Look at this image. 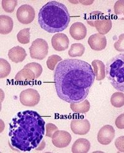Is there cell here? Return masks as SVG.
Wrapping results in <instances>:
<instances>
[{
	"instance_id": "6da1fadb",
	"label": "cell",
	"mask_w": 124,
	"mask_h": 153,
	"mask_svg": "<svg viewBox=\"0 0 124 153\" xmlns=\"http://www.w3.org/2000/svg\"><path fill=\"white\" fill-rule=\"evenodd\" d=\"M95 78L88 63L78 59H65L59 63L54 71L57 95L70 104L82 102L87 97Z\"/></svg>"
},
{
	"instance_id": "7a4b0ae2",
	"label": "cell",
	"mask_w": 124,
	"mask_h": 153,
	"mask_svg": "<svg viewBox=\"0 0 124 153\" xmlns=\"http://www.w3.org/2000/svg\"><path fill=\"white\" fill-rule=\"evenodd\" d=\"M45 124L43 118L34 110L18 112L9 124L10 145L24 152L37 148L45 134Z\"/></svg>"
},
{
	"instance_id": "3957f363",
	"label": "cell",
	"mask_w": 124,
	"mask_h": 153,
	"mask_svg": "<svg viewBox=\"0 0 124 153\" xmlns=\"http://www.w3.org/2000/svg\"><path fill=\"white\" fill-rule=\"evenodd\" d=\"M38 22L40 27L47 32L58 33L68 27L70 22V15L65 4L51 1L40 10Z\"/></svg>"
},
{
	"instance_id": "277c9868",
	"label": "cell",
	"mask_w": 124,
	"mask_h": 153,
	"mask_svg": "<svg viewBox=\"0 0 124 153\" xmlns=\"http://www.w3.org/2000/svg\"><path fill=\"white\" fill-rule=\"evenodd\" d=\"M105 76L115 89L124 92V53L115 56L107 62Z\"/></svg>"
},
{
	"instance_id": "5b68a950",
	"label": "cell",
	"mask_w": 124,
	"mask_h": 153,
	"mask_svg": "<svg viewBox=\"0 0 124 153\" xmlns=\"http://www.w3.org/2000/svg\"><path fill=\"white\" fill-rule=\"evenodd\" d=\"M86 20L89 25L95 27L97 32L102 35L108 33L112 26L111 19L98 11L89 14Z\"/></svg>"
},
{
	"instance_id": "8992f818",
	"label": "cell",
	"mask_w": 124,
	"mask_h": 153,
	"mask_svg": "<svg viewBox=\"0 0 124 153\" xmlns=\"http://www.w3.org/2000/svg\"><path fill=\"white\" fill-rule=\"evenodd\" d=\"M30 57L32 59L42 60L48 54V45L47 42L42 39H37L32 42L29 48Z\"/></svg>"
},
{
	"instance_id": "52a82bcc",
	"label": "cell",
	"mask_w": 124,
	"mask_h": 153,
	"mask_svg": "<svg viewBox=\"0 0 124 153\" xmlns=\"http://www.w3.org/2000/svg\"><path fill=\"white\" fill-rule=\"evenodd\" d=\"M21 103L25 106L34 107L40 102V96L37 91L34 89H27L22 91L19 95Z\"/></svg>"
},
{
	"instance_id": "ba28073f",
	"label": "cell",
	"mask_w": 124,
	"mask_h": 153,
	"mask_svg": "<svg viewBox=\"0 0 124 153\" xmlns=\"http://www.w3.org/2000/svg\"><path fill=\"white\" fill-rule=\"evenodd\" d=\"M17 19L22 24H29L35 19L36 12L33 7L29 4L21 6L16 13Z\"/></svg>"
},
{
	"instance_id": "9c48e42d",
	"label": "cell",
	"mask_w": 124,
	"mask_h": 153,
	"mask_svg": "<svg viewBox=\"0 0 124 153\" xmlns=\"http://www.w3.org/2000/svg\"><path fill=\"white\" fill-rule=\"evenodd\" d=\"M71 135L63 130H57L52 136V141L55 146L59 148L67 147L71 141Z\"/></svg>"
},
{
	"instance_id": "30bf717a",
	"label": "cell",
	"mask_w": 124,
	"mask_h": 153,
	"mask_svg": "<svg viewBox=\"0 0 124 153\" xmlns=\"http://www.w3.org/2000/svg\"><path fill=\"white\" fill-rule=\"evenodd\" d=\"M115 130L113 126L106 125L102 126L97 133V141L102 145H108L115 137Z\"/></svg>"
},
{
	"instance_id": "8fae6325",
	"label": "cell",
	"mask_w": 124,
	"mask_h": 153,
	"mask_svg": "<svg viewBox=\"0 0 124 153\" xmlns=\"http://www.w3.org/2000/svg\"><path fill=\"white\" fill-rule=\"evenodd\" d=\"M71 130L78 135H85L88 133L91 128V124L87 119H76L71 122Z\"/></svg>"
},
{
	"instance_id": "7c38bea8",
	"label": "cell",
	"mask_w": 124,
	"mask_h": 153,
	"mask_svg": "<svg viewBox=\"0 0 124 153\" xmlns=\"http://www.w3.org/2000/svg\"><path fill=\"white\" fill-rule=\"evenodd\" d=\"M52 45L58 52H62L68 49L70 44L68 37L63 33H58L52 38Z\"/></svg>"
},
{
	"instance_id": "4fadbf2b",
	"label": "cell",
	"mask_w": 124,
	"mask_h": 153,
	"mask_svg": "<svg viewBox=\"0 0 124 153\" xmlns=\"http://www.w3.org/2000/svg\"><path fill=\"white\" fill-rule=\"evenodd\" d=\"M88 44L92 50L94 51H102L107 45V39L105 35L97 33L91 36L88 40Z\"/></svg>"
},
{
	"instance_id": "5bb4252c",
	"label": "cell",
	"mask_w": 124,
	"mask_h": 153,
	"mask_svg": "<svg viewBox=\"0 0 124 153\" xmlns=\"http://www.w3.org/2000/svg\"><path fill=\"white\" fill-rule=\"evenodd\" d=\"M70 34L73 39L76 40L84 39L87 35L86 27L82 22H74L70 28Z\"/></svg>"
},
{
	"instance_id": "9a60e30c",
	"label": "cell",
	"mask_w": 124,
	"mask_h": 153,
	"mask_svg": "<svg viewBox=\"0 0 124 153\" xmlns=\"http://www.w3.org/2000/svg\"><path fill=\"white\" fill-rule=\"evenodd\" d=\"M27 56V53L25 49L20 46H16L8 52V57L11 60L16 63L22 62Z\"/></svg>"
},
{
	"instance_id": "2e32d148",
	"label": "cell",
	"mask_w": 124,
	"mask_h": 153,
	"mask_svg": "<svg viewBox=\"0 0 124 153\" xmlns=\"http://www.w3.org/2000/svg\"><path fill=\"white\" fill-rule=\"evenodd\" d=\"M91 148L90 142L85 138H79L72 145L71 151L73 153H86Z\"/></svg>"
},
{
	"instance_id": "e0dca14e",
	"label": "cell",
	"mask_w": 124,
	"mask_h": 153,
	"mask_svg": "<svg viewBox=\"0 0 124 153\" xmlns=\"http://www.w3.org/2000/svg\"><path fill=\"white\" fill-rule=\"evenodd\" d=\"M13 28V21L10 16L6 15L0 16V33L7 35L10 33Z\"/></svg>"
},
{
	"instance_id": "ac0fdd59",
	"label": "cell",
	"mask_w": 124,
	"mask_h": 153,
	"mask_svg": "<svg viewBox=\"0 0 124 153\" xmlns=\"http://www.w3.org/2000/svg\"><path fill=\"white\" fill-rule=\"evenodd\" d=\"M93 71L97 81H102L105 77V67L104 63L99 59L92 62Z\"/></svg>"
},
{
	"instance_id": "d6986e66",
	"label": "cell",
	"mask_w": 124,
	"mask_h": 153,
	"mask_svg": "<svg viewBox=\"0 0 124 153\" xmlns=\"http://www.w3.org/2000/svg\"><path fill=\"white\" fill-rule=\"evenodd\" d=\"M36 79V76L34 71L30 69L24 68L19 71L15 76V79L18 81L24 82L33 81Z\"/></svg>"
},
{
	"instance_id": "ffe728a7",
	"label": "cell",
	"mask_w": 124,
	"mask_h": 153,
	"mask_svg": "<svg viewBox=\"0 0 124 153\" xmlns=\"http://www.w3.org/2000/svg\"><path fill=\"white\" fill-rule=\"evenodd\" d=\"M70 108L72 111L76 114H85L89 111L90 103L88 100L78 104H71Z\"/></svg>"
},
{
	"instance_id": "44dd1931",
	"label": "cell",
	"mask_w": 124,
	"mask_h": 153,
	"mask_svg": "<svg viewBox=\"0 0 124 153\" xmlns=\"http://www.w3.org/2000/svg\"><path fill=\"white\" fill-rule=\"evenodd\" d=\"M85 52V47L82 44L76 43L71 45L68 50V55L71 57L82 56Z\"/></svg>"
},
{
	"instance_id": "7402d4cb",
	"label": "cell",
	"mask_w": 124,
	"mask_h": 153,
	"mask_svg": "<svg viewBox=\"0 0 124 153\" xmlns=\"http://www.w3.org/2000/svg\"><path fill=\"white\" fill-rule=\"evenodd\" d=\"M111 102L112 106L120 108L124 105V94L122 92H115L112 95Z\"/></svg>"
},
{
	"instance_id": "603a6c76",
	"label": "cell",
	"mask_w": 124,
	"mask_h": 153,
	"mask_svg": "<svg viewBox=\"0 0 124 153\" xmlns=\"http://www.w3.org/2000/svg\"><path fill=\"white\" fill-rule=\"evenodd\" d=\"M11 71V67L7 61L0 58V78L3 79L9 76Z\"/></svg>"
},
{
	"instance_id": "cb8c5ba5",
	"label": "cell",
	"mask_w": 124,
	"mask_h": 153,
	"mask_svg": "<svg viewBox=\"0 0 124 153\" xmlns=\"http://www.w3.org/2000/svg\"><path fill=\"white\" fill-rule=\"evenodd\" d=\"M30 39V28H25L21 30L17 34V39L20 44H29Z\"/></svg>"
},
{
	"instance_id": "d4e9b609",
	"label": "cell",
	"mask_w": 124,
	"mask_h": 153,
	"mask_svg": "<svg viewBox=\"0 0 124 153\" xmlns=\"http://www.w3.org/2000/svg\"><path fill=\"white\" fill-rule=\"evenodd\" d=\"M114 13L119 19L124 20V0H119L114 6Z\"/></svg>"
},
{
	"instance_id": "484cf974",
	"label": "cell",
	"mask_w": 124,
	"mask_h": 153,
	"mask_svg": "<svg viewBox=\"0 0 124 153\" xmlns=\"http://www.w3.org/2000/svg\"><path fill=\"white\" fill-rule=\"evenodd\" d=\"M2 7L5 12L11 13L14 12L18 5L17 0H3L1 2Z\"/></svg>"
},
{
	"instance_id": "4316f807",
	"label": "cell",
	"mask_w": 124,
	"mask_h": 153,
	"mask_svg": "<svg viewBox=\"0 0 124 153\" xmlns=\"http://www.w3.org/2000/svg\"><path fill=\"white\" fill-rule=\"evenodd\" d=\"M62 61V58L59 55H52L50 56L47 61V65L48 68L52 71L55 70V66L59 62Z\"/></svg>"
},
{
	"instance_id": "83f0119b",
	"label": "cell",
	"mask_w": 124,
	"mask_h": 153,
	"mask_svg": "<svg viewBox=\"0 0 124 153\" xmlns=\"http://www.w3.org/2000/svg\"><path fill=\"white\" fill-rule=\"evenodd\" d=\"M24 68L30 69L32 71H34L36 74V79L38 78L42 73V67L40 64L35 62H32L27 64L26 66H24Z\"/></svg>"
},
{
	"instance_id": "f1b7e54d",
	"label": "cell",
	"mask_w": 124,
	"mask_h": 153,
	"mask_svg": "<svg viewBox=\"0 0 124 153\" xmlns=\"http://www.w3.org/2000/svg\"><path fill=\"white\" fill-rule=\"evenodd\" d=\"M114 48L118 52H124V33H122L119 37L117 42L114 45Z\"/></svg>"
},
{
	"instance_id": "f546056e",
	"label": "cell",
	"mask_w": 124,
	"mask_h": 153,
	"mask_svg": "<svg viewBox=\"0 0 124 153\" xmlns=\"http://www.w3.org/2000/svg\"><path fill=\"white\" fill-rule=\"evenodd\" d=\"M45 129H46V134L45 136L47 137L52 138V136L54 134L55 131H56L58 130L57 126H55L54 124L48 123L46 124L45 125Z\"/></svg>"
},
{
	"instance_id": "4dcf8cb0",
	"label": "cell",
	"mask_w": 124,
	"mask_h": 153,
	"mask_svg": "<svg viewBox=\"0 0 124 153\" xmlns=\"http://www.w3.org/2000/svg\"><path fill=\"white\" fill-rule=\"evenodd\" d=\"M115 146L119 152H124V136H121L115 140Z\"/></svg>"
},
{
	"instance_id": "1f68e13d",
	"label": "cell",
	"mask_w": 124,
	"mask_h": 153,
	"mask_svg": "<svg viewBox=\"0 0 124 153\" xmlns=\"http://www.w3.org/2000/svg\"><path fill=\"white\" fill-rule=\"evenodd\" d=\"M115 125L119 129H124V113L117 117L115 120Z\"/></svg>"
}]
</instances>
